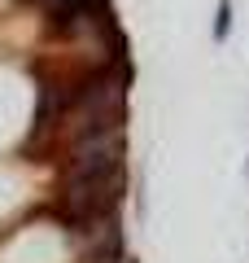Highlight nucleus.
I'll use <instances>...</instances> for the list:
<instances>
[{
  "label": "nucleus",
  "instance_id": "f257e3e1",
  "mask_svg": "<svg viewBox=\"0 0 249 263\" xmlns=\"http://www.w3.org/2000/svg\"><path fill=\"white\" fill-rule=\"evenodd\" d=\"M227 22H232V5H219V22H214V40H227Z\"/></svg>",
  "mask_w": 249,
  "mask_h": 263
}]
</instances>
